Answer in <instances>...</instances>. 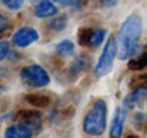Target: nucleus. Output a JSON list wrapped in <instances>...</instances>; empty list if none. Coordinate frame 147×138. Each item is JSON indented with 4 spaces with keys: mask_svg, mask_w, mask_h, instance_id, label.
I'll list each match as a JSON object with an SVG mask.
<instances>
[{
    "mask_svg": "<svg viewBox=\"0 0 147 138\" xmlns=\"http://www.w3.org/2000/svg\"><path fill=\"white\" fill-rule=\"evenodd\" d=\"M142 31H143V21L140 16L131 14L123 21L117 37V56L120 60H126L133 54H136L139 40L142 37Z\"/></svg>",
    "mask_w": 147,
    "mask_h": 138,
    "instance_id": "f257e3e1",
    "label": "nucleus"
},
{
    "mask_svg": "<svg viewBox=\"0 0 147 138\" xmlns=\"http://www.w3.org/2000/svg\"><path fill=\"white\" fill-rule=\"evenodd\" d=\"M106 118H107V105L104 100H97L90 111L86 114L83 121V131L89 135H101L106 130Z\"/></svg>",
    "mask_w": 147,
    "mask_h": 138,
    "instance_id": "f03ea898",
    "label": "nucleus"
},
{
    "mask_svg": "<svg viewBox=\"0 0 147 138\" xmlns=\"http://www.w3.org/2000/svg\"><path fill=\"white\" fill-rule=\"evenodd\" d=\"M116 54H117V40L114 39V36H111L107 40L104 50H103V53H101V56L97 61V66L94 68V73H96L97 77H103V76H106L111 71Z\"/></svg>",
    "mask_w": 147,
    "mask_h": 138,
    "instance_id": "7ed1b4c3",
    "label": "nucleus"
},
{
    "mask_svg": "<svg viewBox=\"0 0 147 138\" xmlns=\"http://www.w3.org/2000/svg\"><path fill=\"white\" fill-rule=\"evenodd\" d=\"M20 76H22L23 81L26 84H29L30 87H45L50 83V77L47 71L37 64H32V66L22 68Z\"/></svg>",
    "mask_w": 147,
    "mask_h": 138,
    "instance_id": "20e7f679",
    "label": "nucleus"
},
{
    "mask_svg": "<svg viewBox=\"0 0 147 138\" xmlns=\"http://www.w3.org/2000/svg\"><path fill=\"white\" fill-rule=\"evenodd\" d=\"M39 39V34L34 29H30V27H24V29H20L19 31H16L13 34V43L17 47H24L30 46L32 43L37 42Z\"/></svg>",
    "mask_w": 147,
    "mask_h": 138,
    "instance_id": "39448f33",
    "label": "nucleus"
},
{
    "mask_svg": "<svg viewBox=\"0 0 147 138\" xmlns=\"http://www.w3.org/2000/svg\"><path fill=\"white\" fill-rule=\"evenodd\" d=\"M126 117H127L126 115V110L119 107L116 110V114H114V118H113V123H111V127H110V135L111 137H121Z\"/></svg>",
    "mask_w": 147,
    "mask_h": 138,
    "instance_id": "423d86ee",
    "label": "nucleus"
},
{
    "mask_svg": "<svg viewBox=\"0 0 147 138\" xmlns=\"http://www.w3.org/2000/svg\"><path fill=\"white\" fill-rule=\"evenodd\" d=\"M4 135L7 138H30L33 135V131L32 127L27 124H16L9 127Z\"/></svg>",
    "mask_w": 147,
    "mask_h": 138,
    "instance_id": "0eeeda50",
    "label": "nucleus"
},
{
    "mask_svg": "<svg viewBox=\"0 0 147 138\" xmlns=\"http://www.w3.org/2000/svg\"><path fill=\"white\" fill-rule=\"evenodd\" d=\"M36 16L40 17V19H45V17H50V16H54L57 13V7L49 1V0H42L37 3L36 6V10H34Z\"/></svg>",
    "mask_w": 147,
    "mask_h": 138,
    "instance_id": "6e6552de",
    "label": "nucleus"
},
{
    "mask_svg": "<svg viewBox=\"0 0 147 138\" xmlns=\"http://www.w3.org/2000/svg\"><path fill=\"white\" fill-rule=\"evenodd\" d=\"M146 94H147V88H134V91L124 100V104L129 108H133L134 105L142 102V100L146 97Z\"/></svg>",
    "mask_w": 147,
    "mask_h": 138,
    "instance_id": "1a4fd4ad",
    "label": "nucleus"
},
{
    "mask_svg": "<svg viewBox=\"0 0 147 138\" xmlns=\"http://www.w3.org/2000/svg\"><path fill=\"white\" fill-rule=\"evenodd\" d=\"M26 101L36 107V108H45L50 104V98L47 95H40V94H29L26 95Z\"/></svg>",
    "mask_w": 147,
    "mask_h": 138,
    "instance_id": "9d476101",
    "label": "nucleus"
},
{
    "mask_svg": "<svg viewBox=\"0 0 147 138\" xmlns=\"http://www.w3.org/2000/svg\"><path fill=\"white\" fill-rule=\"evenodd\" d=\"M16 118L20 120V121H23V124L30 125V124H36V121L40 120V114H39L37 111H29V110L24 111V110H23V111L17 113Z\"/></svg>",
    "mask_w": 147,
    "mask_h": 138,
    "instance_id": "9b49d317",
    "label": "nucleus"
},
{
    "mask_svg": "<svg viewBox=\"0 0 147 138\" xmlns=\"http://www.w3.org/2000/svg\"><path fill=\"white\" fill-rule=\"evenodd\" d=\"M144 67H147V46H146V48H144V51H143L137 58H133V60H130V63H129V68L133 70V71L143 70Z\"/></svg>",
    "mask_w": 147,
    "mask_h": 138,
    "instance_id": "f8f14e48",
    "label": "nucleus"
},
{
    "mask_svg": "<svg viewBox=\"0 0 147 138\" xmlns=\"http://www.w3.org/2000/svg\"><path fill=\"white\" fill-rule=\"evenodd\" d=\"M104 34H106V31H104L103 29L92 30V33H90V39H89V46L97 47L98 44H101V42L104 40Z\"/></svg>",
    "mask_w": 147,
    "mask_h": 138,
    "instance_id": "ddd939ff",
    "label": "nucleus"
},
{
    "mask_svg": "<svg viewBox=\"0 0 147 138\" xmlns=\"http://www.w3.org/2000/svg\"><path fill=\"white\" fill-rule=\"evenodd\" d=\"M73 50H74V44L70 40H63L61 43H59L57 47H56V51L60 56H70L73 53Z\"/></svg>",
    "mask_w": 147,
    "mask_h": 138,
    "instance_id": "4468645a",
    "label": "nucleus"
},
{
    "mask_svg": "<svg viewBox=\"0 0 147 138\" xmlns=\"http://www.w3.org/2000/svg\"><path fill=\"white\" fill-rule=\"evenodd\" d=\"M131 88H147V74L134 76L130 81Z\"/></svg>",
    "mask_w": 147,
    "mask_h": 138,
    "instance_id": "2eb2a0df",
    "label": "nucleus"
},
{
    "mask_svg": "<svg viewBox=\"0 0 147 138\" xmlns=\"http://www.w3.org/2000/svg\"><path fill=\"white\" fill-rule=\"evenodd\" d=\"M90 29H82L79 31V43L83 46H89V39H90Z\"/></svg>",
    "mask_w": 147,
    "mask_h": 138,
    "instance_id": "dca6fc26",
    "label": "nucleus"
},
{
    "mask_svg": "<svg viewBox=\"0 0 147 138\" xmlns=\"http://www.w3.org/2000/svg\"><path fill=\"white\" fill-rule=\"evenodd\" d=\"M66 24H67V20H66V17L63 16V17H57L56 20H53L50 26H51L53 30H63V29L66 27Z\"/></svg>",
    "mask_w": 147,
    "mask_h": 138,
    "instance_id": "f3484780",
    "label": "nucleus"
},
{
    "mask_svg": "<svg viewBox=\"0 0 147 138\" xmlns=\"http://www.w3.org/2000/svg\"><path fill=\"white\" fill-rule=\"evenodd\" d=\"M24 0H3V4L10 10H19L23 6Z\"/></svg>",
    "mask_w": 147,
    "mask_h": 138,
    "instance_id": "a211bd4d",
    "label": "nucleus"
},
{
    "mask_svg": "<svg viewBox=\"0 0 147 138\" xmlns=\"http://www.w3.org/2000/svg\"><path fill=\"white\" fill-rule=\"evenodd\" d=\"M9 53V43L7 42H0V61L7 56Z\"/></svg>",
    "mask_w": 147,
    "mask_h": 138,
    "instance_id": "6ab92c4d",
    "label": "nucleus"
},
{
    "mask_svg": "<svg viewBox=\"0 0 147 138\" xmlns=\"http://www.w3.org/2000/svg\"><path fill=\"white\" fill-rule=\"evenodd\" d=\"M100 1L103 6H107V7H114L119 3V0H100Z\"/></svg>",
    "mask_w": 147,
    "mask_h": 138,
    "instance_id": "aec40b11",
    "label": "nucleus"
},
{
    "mask_svg": "<svg viewBox=\"0 0 147 138\" xmlns=\"http://www.w3.org/2000/svg\"><path fill=\"white\" fill-rule=\"evenodd\" d=\"M9 27V21L3 17V16H0V31H3V30H6Z\"/></svg>",
    "mask_w": 147,
    "mask_h": 138,
    "instance_id": "412c9836",
    "label": "nucleus"
},
{
    "mask_svg": "<svg viewBox=\"0 0 147 138\" xmlns=\"http://www.w3.org/2000/svg\"><path fill=\"white\" fill-rule=\"evenodd\" d=\"M59 1L60 4H66V6H73V4H77L80 0H56Z\"/></svg>",
    "mask_w": 147,
    "mask_h": 138,
    "instance_id": "4be33fe9",
    "label": "nucleus"
},
{
    "mask_svg": "<svg viewBox=\"0 0 147 138\" xmlns=\"http://www.w3.org/2000/svg\"><path fill=\"white\" fill-rule=\"evenodd\" d=\"M0 16H1V14H0Z\"/></svg>",
    "mask_w": 147,
    "mask_h": 138,
    "instance_id": "5701e85b",
    "label": "nucleus"
}]
</instances>
